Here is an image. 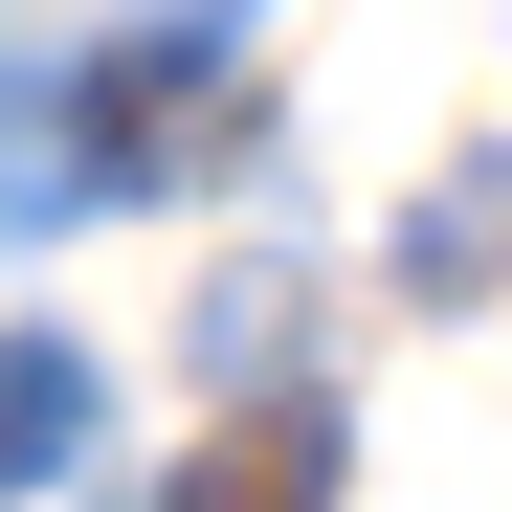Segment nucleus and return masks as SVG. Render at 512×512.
<instances>
[{
  "label": "nucleus",
  "mask_w": 512,
  "mask_h": 512,
  "mask_svg": "<svg viewBox=\"0 0 512 512\" xmlns=\"http://www.w3.org/2000/svg\"><path fill=\"white\" fill-rule=\"evenodd\" d=\"M67 201H112V112H90V67H0V245L67 223Z\"/></svg>",
  "instance_id": "obj_1"
},
{
  "label": "nucleus",
  "mask_w": 512,
  "mask_h": 512,
  "mask_svg": "<svg viewBox=\"0 0 512 512\" xmlns=\"http://www.w3.org/2000/svg\"><path fill=\"white\" fill-rule=\"evenodd\" d=\"M156 512H334V401H312V379H290V401H245Z\"/></svg>",
  "instance_id": "obj_2"
},
{
  "label": "nucleus",
  "mask_w": 512,
  "mask_h": 512,
  "mask_svg": "<svg viewBox=\"0 0 512 512\" xmlns=\"http://www.w3.org/2000/svg\"><path fill=\"white\" fill-rule=\"evenodd\" d=\"M67 446H90V357L67 334H0V490H45Z\"/></svg>",
  "instance_id": "obj_3"
},
{
  "label": "nucleus",
  "mask_w": 512,
  "mask_h": 512,
  "mask_svg": "<svg viewBox=\"0 0 512 512\" xmlns=\"http://www.w3.org/2000/svg\"><path fill=\"white\" fill-rule=\"evenodd\" d=\"M490 268H512V156H468V201L401 245V290H490Z\"/></svg>",
  "instance_id": "obj_4"
},
{
  "label": "nucleus",
  "mask_w": 512,
  "mask_h": 512,
  "mask_svg": "<svg viewBox=\"0 0 512 512\" xmlns=\"http://www.w3.org/2000/svg\"><path fill=\"white\" fill-rule=\"evenodd\" d=\"M223 23H245V0H156V45H223Z\"/></svg>",
  "instance_id": "obj_5"
}]
</instances>
